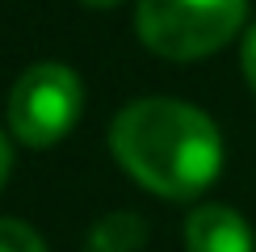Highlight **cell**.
Returning <instances> with one entry per match:
<instances>
[{"label":"cell","instance_id":"obj_6","mask_svg":"<svg viewBox=\"0 0 256 252\" xmlns=\"http://www.w3.org/2000/svg\"><path fill=\"white\" fill-rule=\"evenodd\" d=\"M0 252H46L42 236L17 218H0Z\"/></svg>","mask_w":256,"mask_h":252},{"label":"cell","instance_id":"obj_7","mask_svg":"<svg viewBox=\"0 0 256 252\" xmlns=\"http://www.w3.org/2000/svg\"><path fill=\"white\" fill-rule=\"evenodd\" d=\"M240 63H244V76H248V84H252V92H256V26L248 30V38H244Z\"/></svg>","mask_w":256,"mask_h":252},{"label":"cell","instance_id":"obj_8","mask_svg":"<svg viewBox=\"0 0 256 252\" xmlns=\"http://www.w3.org/2000/svg\"><path fill=\"white\" fill-rule=\"evenodd\" d=\"M8 164H13V152H8L4 134H0V185H4V176H8Z\"/></svg>","mask_w":256,"mask_h":252},{"label":"cell","instance_id":"obj_9","mask_svg":"<svg viewBox=\"0 0 256 252\" xmlns=\"http://www.w3.org/2000/svg\"><path fill=\"white\" fill-rule=\"evenodd\" d=\"M80 4H88V8H114L118 0H80Z\"/></svg>","mask_w":256,"mask_h":252},{"label":"cell","instance_id":"obj_1","mask_svg":"<svg viewBox=\"0 0 256 252\" xmlns=\"http://www.w3.org/2000/svg\"><path fill=\"white\" fill-rule=\"evenodd\" d=\"M110 147L118 164L160 198H198L222 168L218 126L172 97H143L114 118Z\"/></svg>","mask_w":256,"mask_h":252},{"label":"cell","instance_id":"obj_4","mask_svg":"<svg viewBox=\"0 0 256 252\" xmlns=\"http://www.w3.org/2000/svg\"><path fill=\"white\" fill-rule=\"evenodd\" d=\"M189 252H252V227L231 206H198L185 223Z\"/></svg>","mask_w":256,"mask_h":252},{"label":"cell","instance_id":"obj_3","mask_svg":"<svg viewBox=\"0 0 256 252\" xmlns=\"http://www.w3.org/2000/svg\"><path fill=\"white\" fill-rule=\"evenodd\" d=\"M84 110L80 76L63 63L26 68L8 92V126L26 147H55Z\"/></svg>","mask_w":256,"mask_h":252},{"label":"cell","instance_id":"obj_2","mask_svg":"<svg viewBox=\"0 0 256 252\" xmlns=\"http://www.w3.org/2000/svg\"><path fill=\"white\" fill-rule=\"evenodd\" d=\"M244 13L248 0H138L134 30L164 59H202L236 38Z\"/></svg>","mask_w":256,"mask_h":252},{"label":"cell","instance_id":"obj_5","mask_svg":"<svg viewBox=\"0 0 256 252\" xmlns=\"http://www.w3.org/2000/svg\"><path fill=\"white\" fill-rule=\"evenodd\" d=\"M147 240V223L130 210H114L105 214L88 236V252H138Z\"/></svg>","mask_w":256,"mask_h":252}]
</instances>
